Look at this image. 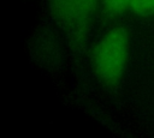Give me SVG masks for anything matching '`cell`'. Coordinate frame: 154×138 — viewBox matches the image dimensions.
<instances>
[{
    "mask_svg": "<svg viewBox=\"0 0 154 138\" xmlns=\"http://www.w3.org/2000/svg\"><path fill=\"white\" fill-rule=\"evenodd\" d=\"M130 12L138 17L152 16L154 14V0H135Z\"/></svg>",
    "mask_w": 154,
    "mask_h": 138,
    "instance_id": "obj_4",
    "label": "cell"
},
{
    "mask_svg": "<svg viewBox=\"0 0 154 138\" xmlns=\"http://www.w3.org/2000/svg\"><path fill=\"white\" fill-rule=\"evenodd\" d=\"M134 2L135 0H100L102 13L107 18H116L125 11H130Z\"/></svg>",
    "mask_w": 154,
    "mask_h": 138,
    "instance_id": "obj_3",
    "label": "cell"
},
{
    "mask_svg": "<svg viewBox=\"0 0 154 138\" xmlns=\"http://www.w3.org/2000/svg\"><path fill=\"white\" fill-rule=\"evenodd\" d=\"M99 4L100 0H48L52 18L73 36L85 32Z\"/></svg>",
    "mask_w": 154,
    "mask_h": 138,
    "instance_id": "obj_2",
    "label": "cell"
},
{
    "mask_svg": "<svg viewBox=\"0 0 154 138\" xmlns=\"http://www.w3.org/2000/svg\"><path fill=\"white\" fill-rule=\"evenodd\" d=\"M130 55V34L125 26L107 30L93 49V70L100 82L114 88L122 80Z\"/></svg>",
    "mask_w": 154,
    "mask_h": 138,
    "instance_id": "obj_1",
    "label": "cell"
}]
</instances>
